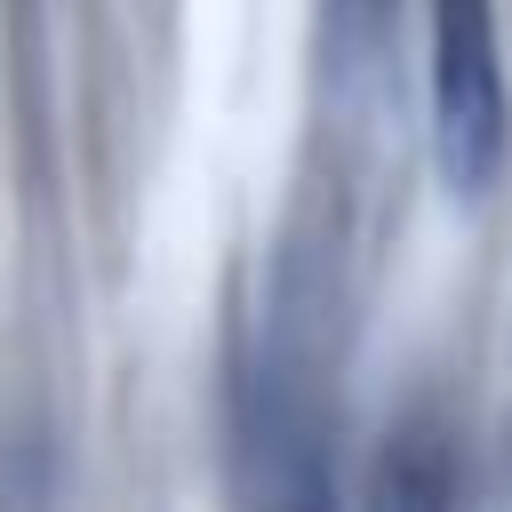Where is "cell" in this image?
Returning <instances> with one entry per match:
<instances>
[{
  "label": "cell",
  "mask_w": 512,
  "mask_h": 512,
  "mask_svg": "<svg viewBox=\"0 0 512 512\" xmlns=\"http://www.w3.org/2000/svg\"><path fill=\"white\" fill-rule=\"evenodd\" d=\"M424 120H432V168L448 200L480 208L512 152L496 0H424Z\"/></svg>",
  "instance_id": "obj_1"
}]
</instances>
